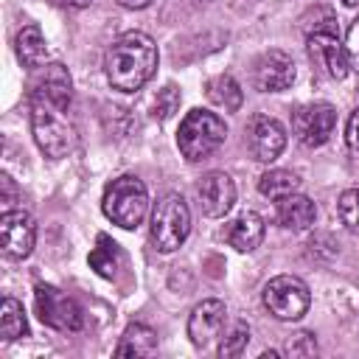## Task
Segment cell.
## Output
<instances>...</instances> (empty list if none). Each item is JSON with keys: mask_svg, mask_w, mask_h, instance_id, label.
<instances>
[{"mask_svg": "<svg viewBox=\"0 0 359 359\" xmlns=\"http://www.w3.org/2000/svg\"><path fill=\"white\" fill-rule=\"evenodd\" d=\"M157 70V45L143 31L121 34L104 53L107 81L121 93L140 90Z\"/></svg>", "mask_w": 359, "mask_h": 359, "instance_id": "6da1fadb", "label": "cell"}, {"mask_svg": "<svg viewBox=\"0 0 359 359\" xmlns=\"http://www.w3.org/2000/svg\"><path fill=\"white\" fill-rule=\"evenodd\" d=\"M67 109L70 107H62L56 101L39 98V95H31V132H34V140L53 160L67 157L76 149V129H73V123L67 118Z\"/></svg>", "mask_w": 359, "mask_h": 359, "instance_id": "7a4b0ae2", "label": "cell"}, {"mask_svg": "<svg viewBox=\"0 0 359 359\" xmlns=\"http://www.w3.org/2000/svg\"><path fill=\"white\" fill-rule=\"evenodd\" d=\"M227 137V126L216 112L208 109H191L177 132V146L188 163H199L210 157Z\"/></svg>", "mask_w": 359, "mask_h": 359, "instance_id": "3957f363", "label": "cell"}, {"mask_svg": "<svg viewBox=\"0 0 359 359\" xmlns=\"http://www.w3.org/2000/svg\"><path fill=\"white\" fill-rule=\"evenodd\" d=\"M101 208L112 224H118L123 230H135L149 210V191L137 177L123 174L107 185Z\"/></svg>", "mask_w": 359, "mask_h": 359, "instance_id": "277c9868", "label": "cell"}, {"mask_svg": "<svg viewBox=\"0 0 359 359\" xmlns=\"http://www.w3.org/2000/svg\"><path fill=\"white\" fill-rule=\"evenodd\" d=\"M191 233V208L180 194H165L151 210V244L157 252H174Z\"/></svg>", "mask_w": 359, "mask_h": 359, "instance_id": "5b68a950", "label": "cell"}, {"mask_svg": "<svg viewBox=\"0 0 359 359\" xmlns=\"http://www.w3.org/2000/svg\"><path fill=\"white\" fill-rule=\"evenodd\" d=\"M309 286L294 275H278L264 286V306L275 320L294 323L309 311Z\"/></svg>", "mask_w": 359, "mask_h": 359, "instance_id": "8992f818", "label": "cell"}, {"mask_svg": "<svg viewBox=\"0 0 359 359\" xmlns=\"http://www.w3.org/2000/svg\"><path fill=\"white\" fill-rule=\"evenodd\" d=\"M34 303H36V317L56 331H79L84 325V311L81 306L67 297L65 292H59L50 283H39L34 289Z\"/></svg>", "mask_w": 359, "mask_h": 359, "instance_id": "52a82bcc", "label": "cell"}, {"mask_svg": "<svg viewBox=\"0 0 359 359\" xmlns=\"http://www.w3.org/2000/svg\"><path fill=\"white\" fill-rule=\"evenodd\" d=\"M334 126H337V109L325 101L303 104L292 112V132L309 149L328 143V137L334 135Z\"/></svg>", "mask_w": 359, "mask_h": 359, "instance_id": "ba28073f", "label": "cell"}, {"mask_svg": "<svg viewBox=\"0 0 359 359\" xmlns=\"http://www.w3.org/2000/svg\"><path fill=\"white\" fill-rule=\"evenodd\" d=\"M36 244V224L25 210H6L0 216V250L11 261L31 255Z\"/></svg>", "mask_w": 359, "mask_h": 359, "instance_id": "9c48e42d", "label": "cell"}, {"mask_svg": "<svg viewBox=\"0 0 359 359\" xmlns=\"http://www.w3.org/2000/svg\"><path fill=\"white\" fill-rule=\"evenodd\" d=\"M247 149H250L252 160H258V163L278 160L280 151L286 149L283 123L269 118V115H252L250 123H247Z\"/></svg>", "mask_w": 359, "mask_h": 359, "instance_id": "30bf717a", "label": "cell"}, {"mask_svg": "<svg viewBox=\"0 0 359 359\" xmlns=\"http://www.w3.org/2000/svg\"><path fill=\"white\" fill-rule=\"evenodd\" d=\"M309 56L311 62L328 76V79H345L348 70H351V59H348V50L345 45L337 39L334 31H314L309 34Z\"/></svg>", "mask_w": 359, "mask_h": 359, "instance_id": "8fae6325", "label": "cell"}, {"mask_svg": "<svg viewBox=\"0 0 359 359\" xmlns=\"http://www.w3.org/2000/svg\"><path fill=\"white\" fill-rule=\"evenodd\" d=\"M294 81V62L283 50H264L252 65V84L261 93H280Z\"/></svg>", "mask_w": 359, "mask_h": 359, "instance_id": "7c38bea8", "label": "cell"}, {"mask_svg": "<svg viewBox=\"0 0 359 359\" xmlns=\"http://www.w3.org/2000/svg\"><path fill=\"white\" fill-rule=\"evenodd\" d=\"M196 196H199L202 213L210 219H219V216L230 213V208L236 202V185L224 171H208L196 182Z\"/></svg>", "mask_w": 359, "mask_h": 359, "instance_id": "4fadbf2b", "label": "cell"}, {"mask_svg": "<svg viewBox=\"0 0 359 359\" xmlns=\"http://www.w3.org/2000/svg\"><path fill=\"white\" fill-rule=\"evenodd\" d=\"M227 320V309L222 300H202L194 306L191 317H188V337L196 348H205L213 337L222 334Z\"/></svg>", "mask_w": 359, "mask_h": 359, "instance_id": "5bb4252c", "label": "cell"}, {"mask_svg": "<svg viewBox=\"0 0 359 359\" xmlns=\"http://www.w3.org/2000/svg\"><path fill=\"white\" fill-rule=\"evenodd\" d=\"M31 95H39V98H48V101H56L62 107H70V98H73V84H70V73L65 70V65L53 62V65H45L34 84H31Z\"/></svg>", "mask_w": 359, "mask_h": 359, "instance_id": "9a60e30c", "label": "cell"}, {"mask_svg": "<svg viewBox=\"0 0 359 359\" xmlns=\"http://www.w3.org/2000/svg\"><path fill=\"white\" fill-rule=\"evenodd\" d=\"M224 238L233 250L238 252H252L261 241H264V219L255 210H244L238 213L227 227H224Z\"/></svg>", "mask_w": 359, "mask_h": 359, "instance_id": "2e32d148", "label": "cell"}, {"mask_svg": "<svg viewBox=\"0 0 359 359\" xmlns=\"http://www.w3.org/2000/svg\"><path fill=\"white\" fill-rule=\"evenodd\" d=\"M314 219H317V208L309 196L294 191V194L278 199V224L280 227L300 233V230H309L314 224Z\"/></svg>", "mask_w": 359, "mask_h": 359, "instance_id": "e0dca14e", "label": "cell"}, {"mask_svg": "<svg viewBox=\"0 0 359 359\" xmlns=\"http://www.w3.org/2000/svg\"><path fill=\"white\" fill-rule=\"evenodd\" d=\"M154 351H157V334L149 325H143V323H132L123 331V337H121V342L115 348V356H135V359H140V356H151Z\"/></svg>", "mask_w": 359, "mask_h": 359, "instance_id": "ac0fdd59", "label": "cell"}, {"mask_svg": "<svg viewBox=\"0 0 359 359\" xmlns=\"http://www.w3.org/2000/svg\"><path fill=\"white\" fill-rule=\"evenodd\" d=\"M17 56L25 67H42L45 56H48V42L39 31V25H25L20 34H17Z\"/></svg>", "mask_w": 359, "mask_h": 359, "instance_id": "d6986e66", "label": "cell"}, {"mask_svg": "<svg viewBox=\"0 0 359 359\" xmlns=\"http://www.w3.org/2000/svg\"><path fill=\"white\" fill-rule=\"evenodd\" d=\"M205 93H208V98H210L216 107H222L224 112H236V109L241 107V101H244L238 81H236L233 76H227V73L210 79V81L205 84Z\"/></svg>", "mask_w": 359, "mask_h": 359, "instance_id": "ffe728a7", "label": "cell"}, {"mask_svg": "<svg viewBox=\"0 0 359 359\" xmlns=\"http://www.w3.org/2000/svg\"><path fill=\"white\" fill-rule=\"evenodd\" d=\"M297 188H300V177L286 168H272V171L261 174V180H258V191L269 199H283V196L294 194Z\"/></svg>", "mask_w": 359, "mask_h": 359, "instance_id": "44dd1931", "label": "cell"}, {"mask_svg": "<svg viewBox=\"0 0 359 359\" xmlns=\"http://www.w3.org/2000/svg\"><path fill=\"white\" fill-rule=\"evenodd\" d=\"M121 264V247L109 238V236H98L93 252H90V266L101 275V278H112L115 269Z\"/></svg>", "mask_w": 359, "mask_h": 359, "instance_id": "7402d4cb", "label": "cell"}, {"mask_svg": "<svg viewBox=\"0 0 359 359\" xmlns=\"http://www.w3.org/2000/svg\"><path fill=\"white\" fill-rule=\"evenodd\" d=\"M28 334V323H25V311L14 297H6L0 306V337L3 339H20Z\"/></svg>", "mask_w": 359, "mask_h": 359, "instance_id": "603a6c76", "label": "cell"}, {"mask_svg": "<svg viewBox=\"0 0 359 359\" xmlns=\"http://www.w3.org/2000/svg\"><path fill=\"white\" fill-rule=\"evenodd\" d=\"M337 213H339V222L359 236V188H348L342 191L339 202H337Z\"/></svg>", "mask_w": 359, "mask_h": 359, "instance_id": "cb8c5ba5", "label": "cell"}, {"mask_svg": "<svg viewBox=\"0 0 359 359\" xmlns=\"http://www.w3.org/2000/svg\"><path fill=\"white\" fill-rule=\"evenodd\" d=\"M247 342H250V328H247V323H233V328L222 337V345H219V356H224V359H230V356H241V351L247 348Z\"/></svg>", "mask_w": 359, "mask_h": 359, "instance_id": "d4e9b609", "label": "cell"}, {"mask_svg": "<svg viewBox=\"0 0 359 359\" xmlns=\"http://www.w3.org/2000/svg\"><path fill=\"white\" fill-rule=\"evenodd\" d=\"M177 107H180V90H177L174 84H165V87L157 93V98H154L151 115H154L157 121H165V118H171V115L177 112Z\"/></svg>", "mask_w": 359, "mask_h": 359, "instance_id": "484cf974", "label": "cell"}, {"mask_svg": "<svg viewBox=\"0 0 359 359\" xmlns=\"http://www.w3.org/2000/svg\"><path fill=\"white\" fill-rule=\"evenodd\" d=\"M345 50H348V59H351V67L359 70V20L351 22L348 28V36H345Z\"/></svg>", "mask_w": 359, "mask_h": 359, "instance_id": "4316f807", "label": "cell"}, {"mask_svg": "<svg viewBox=\"0 0 359 359\" xmlns=\"http://www.w3.org/2000/svg\"><path fill=\"white\" fill-rule=\"evenodd\" d=\"M345 143H348L353 151H359V107L351 112V118H348V123H345Z\"/></svg>", "mask_w": 359, "mask_h": 359, "instance_id": "83f0119b", "label": "cell"}, {"mask_svg": "<svg viewBox=\"0 0 359 359\" xmlns=\"http://www.w3.org/2000/svg\"><path fill=\"white\" fill-rule=\"evenodd\" d=\"M297 339H300V345H289L292 356H297V353H317V342H314L311 334H297Z\"/></svg>", "mask_w": 359, "mask_h": 359, "instance_id": "f1b7e54d", "label": "cell"}, {"mask_svg": "<svg viewBox=\"0 0 359 359\" xmlns=\"http://www.w3.org/2000/svg\"><path fill=\"white\" fill-rule=\"evenodd\" d=\"M154 0H118V6H123V8H146Z\"/></svg>", "mask_w": 359, "mask_h": 359, "instance_id": "f546056e", "label": "cell"}, {"mask_svg": "<svg viewBox=\"0 0 359 359\" xmlns=\"http://www.w3.org/2000/svg\"><path fill=\"white\" fill-rule=\"evenodd\" d=\"M56 6H67V8H84V6H90L93 0H53Z\"/></svg>", "mask_w": 359, "mask_h": 359, "instance_id": "4dcf8cb0", "label": "cell"}, {"mask_svg": "<svg viewBox=\"0 0 359 359\" xmlns=\"http://www.w3.org/2000/svg\"><path fill=\"white\" fill-rule=\"evenodd\" d=\"M342 3H345V6H351V8H353V6H359V0H342Z\"/></svg>", "mask_w": 359, "mask_h": 359, "instance_id": "1f68e13d", "label": "cell"}]
</instances>
